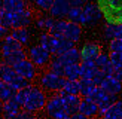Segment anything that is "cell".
Segmentation results:
<instances>
[{
    "label": "cell",
    "instance_id": "7dc6e473",
    "mask_svg": "<svg viewBox=\"0 0 122 119\" xmlns=\"http://www.w3.org/2000/svg\"><path fill=\"white\" fill-rule=\"evenodd\" d=\"M116 37L122 39V24L121 25H116Z\"/></svg>",
    "mask_w": 122,
    "mask_h": 119
},
{
    "label": "cell",
    "instance_id": "c3c4849f",
    "mask_svg": "<svg viewBox=\"0 0 122 119\" xmlns=\"http://www.w3.org/2000/svg\"><path fill=\"white\" fill-rule=\"evenodd\" d=\"M3 12H5V9H3V2H2V0H0V18H2Z\"/></svg>",
    "mask_w": 122,
    "mask_h": 119
},
{
    "label": "cell",
    "instance_id": "7402d4cb",
    "mask_svg": "<svg viewBox=\"0 0 122 119\" xmlns=\"http://www.w3.org/2000/svg\"><path fill=\"white\" fill-rule=\"evenodd\" d=\"M16 91L18 89L15 86H12L10 83L0 80V101H2V103L12 100L16 95Z\"/></svg>",
    "mask_w": 122,
    "mask_h": 119
},
{
    "label": "cell",
    "instance_id": "52a82bcc",
    "mask_svg": "<svg viewBox=\"0 0 122 119\" xmlns=\"http://www.w3.org/2000/svg\"><path fill=\"white\" fill-rule=\"evenodd\" d=\"M101 12L98 9V6H97V3H88L83 6V22H82V27H95L97 24H98L101 21Z\"/></svg>",
    "mask_w": 122,
    "mask_h": 119
},
{
    "label": "cell",
    "instance_id": "f546056e",
    "mask_svg": "<svg viewBox=\"0 0 122 119\" xmlns=\"http://www.w3.org/2000/svg\"><path fill=\"white\" fill-rule=\"evenodd\" d=\"M67 21L70 22H76V24H81L83 22V8H73L69 12V15H67Z\"/></svg>",
    "mask_w": 122,
    "mask_h": 119
},
{
    "label": "cell",
    "instance_id": "e575fe53",
    "mask_svg": "<svg viewBox=\"0 0 122 119\" xmlns=\"http://www.w3.org/2000/svg\"><path fill=\"white\" fill-rule=\"evenodd\" d=\"M30 88H31V85L27 86V88H22V89H18L16 91V95H15V101L20 106H24V103H25V100L28 97V94H30Z\"/></svg>",
    "mask_w": 122,
    "mask_h": 119
},
{
    "label": "cell",
    "instance_id": "f1b7e54d",
    "mask_svg": "<svg viewBox=\"0 0 122 119\" xmlns=\"http://www.w3.org/2000/svg\"><path fill=\"white\" fill-rule=\"evenodd\" d=\"M66 25H67V21L66 20H55L54 25L51 27V30L48 33L54 37H64V30H66Z\"/></svg>",
    "mask_w": 122,
    "mask_h": 119
},
{
    "label": "cell",
    "instance_id": "603a6c76",
    "mask_svg": "<svg viewBox=\"0 0 122 119\" xmlns=\"http://www.w3.org/2000/svg\"><path fill=\"white\" fill-rule=\"evenodd\" d=\"M10 36H12V37H14L16 42H20L22 46H24V45H28L30 40H31V31L28 30V27L12 30V31H10Z\"/></svg>",
    "mask_w": 122,
    "mask_h": 119
},
{
    "label": "cell",
    "instance_id": "d590c367",
    "mask_svg": "<svg viewBox=\"0 0 122 119\" xmlns=\"http://www.w3.org/2000/svg\"><path fill=\"white\" fill-rule=\"evenodd\" d=\"M34 6L37 8L39 10H43V12H49L51 6L54 3V0H33Z\"/></svg>",
    "mask_w": 122,
    "mask_h": 119
},
{
    "label": "cell",
    "instance_id": "9c48e42d",
    "mask_svg": "<svg viewBox=\"0 0 122 119\" xmlns=\"http://www.w3.org/2000/svg\"><path fill=\"white\" fill-rule=\"evenodd\" d=\"M70 9H71V5L69 0H54V3L49 9V15L54 20H64L69 15Z\"/></svg>",
    "mask_w": 122,
    "mask_h": 119
},
{
    "label": "cell",
    "instance_id": "3957f363",
    "mask_svg": "<svg viewBox=\"0 0 122 119\" xmlns=\"http://www.w3.org/2000/svg\"><path fill=\"white\" fill-rule=\"evenodd\" d=\"M0 80L10 83L16 89H22V88L30 86V82L27 79H24L22 76L18 74L12 65H8L5 63H0Z\"/></svg>",
    "mask_w": 122,
    "mask_h": 119
},
{
    "label": "cell",
    "instance_id": "8fae6325",
    "mask_svg": "<svg viewBox=\"0 0 122 119\" xmlns=\"http://www.w3.org/2000/svg\"><path fill=\"white\" fill-rule=\"evenodd\" d=\"M81 58L82 61H95L97 57L101 54V48L98 43H92V42H88V43H83L81 49Z\"/></svg>",
    "mask_w": 122,
    "mask_h": 119
},
{
    "label": "cell",
    "instance_id": "f6af8a7d",
    "mask_svg": "<svg viewBox=\"0 0 122 119\" xmlns=\"http://www.w3.org/2000/svg\"><path fill=\"white\" fill-rule=\"evenodd\" d=\"M31 116H33L31 113H28V112H25V110H21V112H20V115L16 116V119H30Z\"/></svg>",
    "mask_w": 122,
    "mask_h": 119
},
{
    "label": "cell",
    "instance_id": "4316f807",
    "mask_svg": "<svg viewBox=\"0 0 122 119\" xmlns=\"http://www.w3.org/2000/svg\"><path fill=\"white\" fill-rule=\"evenodd\" d=\"M79 86H81V95L83 98H86L91 95V92L95 89V83L92 82V79H85V77H81L79 79Z\"/></svg>",
    "mask_w": 122,
    "mask_h": 119
},
{
    "label": "cell",
    "instance_id": "816d5d0a",
    "mask_svg": "<svg viewBox=\"0 0 122 119\" xmlns=\"http://www.w3.org/2000/svg\"><path fill=\"white\" fill-rule=\"evenodd\" d=\"M48 119H49V118H48Z\"/></svg>",
    "mask_w": 122,
    "mask_h": 119
},
{
    "label": "cell",
    "instance_id": "d6a6232c",
    "mask_svg": "<svg viewBox=\"0 0 122 119\" xmlns=\"http://www.w3.org/2000/svg\"><path fill=\"white\" fill-rule=\"evenodd\" d=\"M39 45L43 46L48 52L52 54V48H54V36H51L49 33H42L39 36Z\"/></svg>",
    "mask_w": 122,
    "mask_h": 119
},
{
    "label": "cell",
    "instance_id": "44dd1931",
    "mask_svg": "<svg viewBox=\"0 0 122 119\" xmlns=\"http://www.w3.org/2000/svg\"><path fill=\"white\" fill-rule=\"evenodd\" d=\"M3 2V9L6 12H21L24 9H27V0H2Z\"/></svg>",
    "mask_w": 122,
    "mask_h": 119
},
{
    "label": "cell",
    "instance_id": "83f0119b",
    "mask_svg": "<svg viewBox=\"0 0 122 119\" xmlns=\"http://www.w3.org/2000/svg\"><path fill=\"white\" fill-rule=\"evenodd\" d=\"M64 77L67 80H79L82 77L81 73V65L79 64H71V65H67L66 70H64Z\"/></svg>",
    "mask_w": 122,
    "mask_h": 119
},
{
    "label": "cell",
    "instance_id": "bcb514c9",
    "mask_svg": "<svg viewBox=\"0 0 122 119\" xmlns=\"http://www.w3.org/2000/svg\"><path fill=\"white\" fill-rule=\"evenodd\" d=\"M115 77H116V79L122 83V69H119V70H116V71H115V74H113Z\"/></svg>",
    "mask_w": 122,
    "mask_h": 119
},
{
    "label": "cell",
    "instance_id": "1f68e13d",
    "mask_svg": "<svg viewBox=\"0 0 122 119\" xmlns=\"http://www.w3.org/2000/svg\"><path fill=\"white\" fill-rule=\"evenodd\" d=\"M64 94H70V95H79L81 94V86H79V80H67L64 83L63 91Z\"/></svg>",
    "mask_w": 122,
    "mask_h": 119
},
{
    "label": "cell",
    "instance_id": "7a4b0ae2",
    "mask_svg": "<svg viewBox=\"0 0 122 119\" xmlns=\"http://www.w3.org/2000/svg\"><path fill=\"white\" fill-rule=\"evenodd\" d=\"M46 101H48V97H46L43 89L39 88V86H33L31 85V88H30V94H28L25 103H24V106H22V110L34 115V113H37V112L45 110Z\"/></svg>",
    "mask_w": 122,
    "mask_h": 119
},
{
    "label": "cell",
    "instance_id": "7c38bea8",
    "mask_svg": "<svg viewBox=\"0 0 122 119\" xmlns=\"http://www.w3.org/2000/svg\"><path fill=\"white\" fill-rule=\"evenodd\" d=\"M79 112L82 113V115H85L88 119H92L95 116L100 115V107L97 103H94L91 98H82L81 101V106H79Z\"/></svg>",
    "mask_w": 122,
    "mask_h": 119
},
{
    "label": "cell",
    "instance_id": "d4e9b609",
    "mask_svg": "<svg viewBox=\"0 0 122 119\" xmlns=\"http://www.w3.org/2000/svg\"><path fill=\"white\" fill-rule=\"evenodd\" d=\"M81 73L82 77L85 79H92L95 76V73L98 71V67H97L95 61H81Z\"/></svg>",
    "mask_w": 122,
    "mask_h": 119
},
{
    "label": "cell",
    "instance_id": "9a60e30c",
    "mask_svg": "<svg viewBox=\"0 0 122 119\" xmlns=\"http://www.w3.org/2000/svg\"><path fill=\"white\" fill-rule=\"evenodd\" d=\"M64 37L69 39L73 43H77L82 37V25L81 24H76V22H70L67 21V25H66V30H64Z\"/></svg>",
    "mask_w": 122,
    "mask_h": 119
},
{
    "label": "cell",
    "instance_id": "4dcf8cb0",
    "mask_svg": "<svg viewBox=\"0 0 122 119\" xmlns=\"http://www.w3.org/2000/svg\"><path fill=\"white\" fill-rule=\"evenodd\" d=\"M49 71H52V73H55L58 76H63L64 77V70H66V65L63 64L58 60V57H54L52 55V60H51V63H49Z\"/></svg>",
    "mask_w": 122,
    "mask_h": 119
},
{
    "label": "cell",
    "instance_id": "8992f818",
    "mask_svg": "<svg viewBox=\"0 0 122 119\" xmlns=\"http://www.w3.org/2000/svg\"><path fill=\"white\" fill-rule=\"evenodd\" d=\"M40 86L45 89V91H51V92H60L63 91L64 88V83H66V77L63 76H58L52 71H45L43 74L40 76L39 79Z\"/></svg>",
    "mask_w": 122,
    "mask_h": 119
},
{
    "label": "cell",
    "instance_id": "30bf717a",
    "mask_svg": "<svg viewBox=\"0 0 122 119\" xmlns=\"http://www.w3.org/2000/svg\"><path fill=\"white\" fill-rule=\"evenodd\" d=\"M33 22V12L30 9H24L21 12L12 14V30L25 28Z\"/></svg>",
    "mask_w": 122,
    "mask_h": 119
},
{
    "label": "cell",
    "instance_id": "ffe728a7",
    "mask_svg": "<svg viewBox=\"0 0 122 119\" xmlns=\"http://www.w3.org/2000/svg\"><path fill=\"white\" fill-rule=\"evenodd\" d=\"M27 58H28L27 57V51L25 49H20V51H14L10 54H5V55H2V63L14 67L16 63L22 61V60H27Z\"/></svg>",
    "mask_w": 122,
    "mask_h": 119
},
{
    "label": "cell",
    "instance_id": "ac0fdd59",
    "mask_svg": "<svg viewBox=\"0 0 122 119\" xmlns=\"http://www.w3.org/2000/svg\"><path fill=\"white\" fill-rule=\"evenodd\" d=\"M75 48V43L70 42L69 39L66 37H54V48H52V55L54 57H58L61 54L67 52L69 49Z\"/></svg>",
    "mask_w": 122,
    "mask_h": 119
},
{
    "label": "cell",
    "instance_id": "cb8c5ba5",
    "mask_svg": "<svg viewBox=\"0 0 122 119\" xmlns=\"http://www.w3.org/2000/svg\"><path fill=\"white\" fill-rule=\"evenodd\" d=\"M122 118V100H118L100 116V119H121Z\"/></svg>",
    "mask_w": 122,
    "mask_h": 119
},
{
    "label": "cell",
    "instance_id": "f35d334b",
    "mask_svg": "<svg viewBox=\"0 0 122 119\" xmlns=\"http://www.w3.org/2000/svg\"><path fill=\"white\" fill-rule=\"evenodd\" d=\"M0 25L6 28H12V12H3L2 18H0Z\"/></svg>",
    "mask_w": 122,
    "mask_h": 119
},
{
    "label": "cell",
    "instance_id": "7bdbcfd3",
    "mask_svg": "<svg viewBox=\"0 0 122 119\" xmlns=\"http://www.w3.org/2000/svg\"><path fill=\"white\" fill-rule=\"evenodd\" d=\"M9 34H10L9 28H6V27H3V25H0V42H2L5 37H8Z\"/></svg>",
    "mask_w": 122,
    "mask_h": 119
},
{
    "label": "cell",
    "instance_id": "ab89813d",
    "mask_svg": "<svg viewBox=\"0 0 122 119\" xmlns=\"http://www.w3.org/2000/svg\"><path fill=\"white\" fill-rule=\"evenodd\" d=\"M109 49L110 52H122V39L115 37L113 40L109 42Z\"/></svg>",
    "mask_w": 122,
    "mask_h": 119
},
{
    "label": "cell",
    "instance_id": "e0dca14e",
    "mask_svg": "<svg viewBox=\"0 0 122 119\" xmlns=\"http://www.w3.org/2000/svg\"><path fill=\"white\" fill-rule=\"evenodd\" d=\"M100 86L104 89L107 94H112V95H118V94L122 92V83L115 76H107Z\"/></svg>",
    "mask_w": 122,
    "mask_h": 119
},
{
    "label": "cell",
    "instance_id": "484cf974",
    "mask_svg": "<svg viewBox=\"0 0 122 119\" xmlns=\"http://www.w3.org/2000/svg\"><path fill=\"white\" fill-rule=\"evenodd\" d=\"M54 22H55V20L51 15H43V16H39L34 21V25L37 30H42L43 33H48L51 30V27L54 25Z\"/></svg>",
    "mask_w": 122,
    "mask_h": 119
},
{
    "label": "cell",
    "instance_id": "5b68a950",
    "mask_svg": "<svg viewBox=\"0 0 122 119\" xmlns=\"http://www.w3.org/2000/svg\"><path fill=\"white\" fill-rule=\"evenodd\" d=\"M27 57H28L30 61L39 69V67H46V65H49L51 60H52V54L48 52L43 46H40L37 43V45H31L28 48Z\"/></svg>",
    "mask_w": 122,
    "mask_h": 119
},
{
    "label": "cell",
    "instance_id": "681fc988",
    "mask_svg": "<svg viewBox=\"0 0 122 119\" xmlns=\"http://www.w3.org/2000/svg\"><path fill=\"white\" fill-rule=\"evenodd\" d=\"M30 119H39V118H36V116H31V118H30Z\"/></svg>",
    "mask_w": 122,
    "mask_h": 119
},
{
    "label": "cell",
    "instance_id": "836d02e7",
    "mask_svg": "<svg viewBox=\"0 0 122 119\" xmlns=\"http://www.w3.org/2000/svg\"><path fill=\"white\" fill-rule=\"evenodd\" d=\"M107 95H109V94H107V92H106V91H104V89H103L101 86H95V89H94L92 92H91V95H89L88 98H91V100L94 101V103L100 104L101 101L107 97Z\"/></svg>",
    "mask_w": 122,
    "mask_h": 119
},
{
    "label": "cell",
    "instance_id": "ee69618b",
    "mask_svg": "<svg viewBox=\"0 0 122 119\" xmlns=\"http://www.w3.org/2000/svg\"><path fill=\"white\" fill-rule=\"evenodd\" d=\"M66 119H88L85 115H82L81 112H76V113H73V115H70V116H67Z\"/></svg>",
    "mask_w": 122,
    "mask_h": 119
},
{
    "label": "cell",
    "instance_id": "6da1fadb",
    "mask_svg": "<svg viewBox=\"0 0 122 119\" xmlns=\"http://www.w3.org/2000/svg\"><path fill=\"white\" fill-rule=\"evenodd\" d=\"M95 3L106 24L112 25L122 24V0H97Z\"/></svg>",
    "mask_w": 122,
    "mask_h": 119
},
{
    "label": "cell",
    "instance_id": "d6986e66",
    "mask_svg": "<svg viewBox=\"0 0 122 119\" xmlns=\"http://www.w3.org/2000/svg\"><path fill=\"white\" fill-rule=\"evenodd\" d=\"M20 49H24L22 45L20 43V42H16L10 34L0 42V54H2V55H5V54H10L14 51H20Z\"/></svg>",
    "mask_w": 122,
    "mask_h": 119
},
{
    "label": "cell",
    "instance_id": "74e56055",
    "mask_svg": "<svg viewBox=\"0 0 122 119\" xmlns=\"http://www.w3.org/2000/svg\"><path fill=\"white\" fill-rule=\"evenodd\" d=\"M104 37L110 42L116 37V25H112V24H106L104 25Z\"/></svg>",
    "mask_w": 122,
    "mask_h": 119
},
{
    "label": "cell",
    "instance_id": "ba28073f",
    "mask_svg": "<svg viewBox=\"0 0 122 119\" xmlns=\"http://www.w3.org/2000/svg\"><path fill=\"white\" fill-rule=\"evenodd\" d=\"M14 69H15V71L18 74L22 76L24 79H27L28 82H31V80H34L36 77H37V67H36L28 58L22 60V61H20V63H16L14 65Z\"/></svg>",
    "mask_w": 122,
    "mask_h": 119
},
{
    "label": "cell",
    "instance_id": "5bb4252c",
    "mask_svg": "<svg viewBox=\"0 0 122 119\" xmlns=\"http://www.w3.org/2000/svg\"><path fill=\"white\" fill-rule=\"evenodd\" d=\"M64 100V104H66V110H67V115H73V113L79 112V106H81V95H70V94H64V92H58Z\"/></svg>",
    "mask_w": 122,
    "mask_h": 119
},
{
    "label": "cell",
    "instance_id": "8d00e7d4",
    "mask_svg": "<svg viewBox=\"0 0 122 119\" xmlns=\"http://www.w3.org/2000/svg\"><path fill=\"white\" fill-rule=\"evenodd\" d=\"M110 63L113 64L115 70L122 69V52H110Z\"/></svg>",
    "mask_w": 122,
    "mask_h": 119
},
{
    "label": "cell",
    "instance_id": "4fadbf2b",
    "mask_svg": "<svg viewBox=\"0 0 122 119\" xmlns=\"http://www.w3.org/2000/svg\"><path fill=\"white\" fill-rule=\"evenodd\" d=\"M22 110V106H20L15 101V98H12L9 101H5L2 103V112H0V115H2L5 119H14L20 115V112Z\"/></svg>",
    "mask_w": 122,
    "mask_h": 119
},
{
    "label": "cell",
    "instance_id": "f907efd6",
    "mask_svg": "<svg viewBox=\"0 0 122 119\" xmlns=\"http://www.w3.org/2000/svg\"><path fill=\"white\" fill-rule=\"evenodd\" d=\"M14 119H16V118H14Z\"/></svg>",
    "mask_w": 122,
    "mask_h": 119
},
{
    "label": "cell",
    "instance_id": "277c9868",
    "mask_svg": "<svg viewBox=\"0 0 122 119\" xmlns=\"http://www.w3.org/2000/svg\"><path fill=\"white\" fill-rule=\"evenodd\" d=\"M45 113L49 119H66L69 116L66 110L64 100L60 94L52 95V97L48 98L46 106H45Z\"/></svg>",
    "mask_w": 122,
    "mask_h": 119
},
{
    "label": "cell",
    "instance_id": "2e32d148",
    "mask_svg": "<svg viewBox=\"0 0 122 119\" xmlns=\"http://www.w3.org/2000/svg\"><path fill=\"white\" fill-rule=\"evenodd\" d=\"M58 60L66 65V67H67V65H71V64H81V61H82L81 51L75 46V48H71V49H69L67 52L58 55Z\"/></svg>",
    "mask_w": 122,
    "mask_h": 119
},
{
    "label": "cell",
    "instance_id": "f5cc1de1",
    "mask_svg": "<svg viewBox=\"0 0 122 119\" xmlns=\"http://www.w3.org/2000/svg\"><path fill=\"white\" fill-rule=\"evenodd\" d=\"M121 119H122V118H121Z\"/></svg>",
    "mask_w": 122,
    "mask_h": 119
},
{
    "label": "cell",
    "instance_id": "60d3db41",
    "mask_svg": "<svg viewBox=\"0 0 122 119\" xmlns=\"http://www.w3.org/2000/svg\"><path fill=\"white\" fill-rule=\"evenodd\" d=\"M106 73H104V71H101V70H98V71H97V73H95V76L92 77V82L95 83V85L97 86H100L101 85V83H103V80H104L106 79Z\"/></svg>",
    "mask_w": 122,
    "mask_h": 119
},
{
    "label": "cell",
    "instance_id": "b9f144b4",
    "mask_svg": "<svg viewBox=\"0 0 122 119\" xmlns=\"http://www.w3.org/2000/svg\"><path fill=\"white\" fill-rule=\"evenodd\" d=\"M73 8H83L85 5H88L91 0H69Z\"/></svg>",
    "mask_w": 122,
    "mask_h": 119
}]
</instances>
